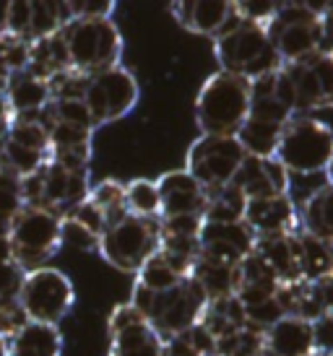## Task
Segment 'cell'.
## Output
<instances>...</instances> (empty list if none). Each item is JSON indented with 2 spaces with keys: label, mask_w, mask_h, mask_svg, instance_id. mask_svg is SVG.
I'll return each mask as SVG.
<instances>
[{
  "label": "cell",
  "mask_w": 333,
  "mask_h": 356,
  "mask_svg": "<svg viewBox=\"0 0 333 356\" xmlns=\"http://www.w3.org/2000/svg\"><path fill=\"white\" fill-rule=\"evenodd\" d=\"M294 91L284 65L250 81V115L247 118L286 125L294 118Z\"/></svg>",
  "instance_id": "2e32d148"
},
{
  "label": "cell",
  "mask_w": 333,
  "mask_h": 356,
  "mask_svg": "<svg viewBox=\"0 0 333 356\" xmlns=\"http://www.w3.org/2000/svg\"><path fill=\"white\" fill-rule=\"evenodd\" d=\"M8 260H13V252H10L8 234H0V263H8Z\"/></svg>",
  "instance_id": "f907efd6"
},
{
  "label": "cell",
  "mask_w": 333,
  "mask_h": 356,
  "mask_svg": "<svg viewBox=\"0 0 333 356\" xmlns=\"http://www.w3.org/2000/svg\"><path fill=\"white\" fill-rule=\"evenodd\" d=\"M70 21L65 3H52V0H31V26L29 42L45 40L58 34Z\"/></svg>",
  "instance_id": "d590c367"
},
{
  "label": "cell",
  "mask_w": 333,
  "mask_h": 356,
  "mask_svg": "<svg viewBox=\"0 0 333 356\" xmlns=\"http://www.w3.org/2000/svg\"><path fill=\"white\" fill-rule=\"evenodd\" d=\"M183 278H187V276H183V273H180V270H177L166 257H162L159 252H154L144 266L138 268L133 286L144 289V291H151V294H159V291H166V289L177 286Z\"/></svg>",
  "instance_id": "e575fe53"
},
{
  "label": "cell",
  "mask_w": 333,
  "mask_h": 356,
  "mask_svg": "<svg viewBox=\"0 0 333 356\" xmlns=\"http://www.w3.org/2000/svg\"><path fill=\"white\" fill-rule=\"evenodd\" d=\"M52 159L47 128L37 118H13L8 136L0 143V169L16 179H26Z\"/></svg>",
  "instance_id": "4fadbf2b"
},
{
  "label": "cell",
  "mask_w": 333,
  "mask_h": 356,
  "mask_svg": "<svg viewBox=\"0 0 333 356\" xmlns=\"http://www.w3.org/2000/svg\"><path fill=\"white\" fill-rule=\"evenodd\" d=\"M315 348L313 323L286 315L263 330L265 356H307Z\"/></svg>",
  "instance_id": "cb8c5ba5"
},
{
  "label": "cell",
  "mask_w": 333,
  "mask_h": 356,
  "mask_svg": "<svg viewBox=\"0 0 333 356\" xmlns=\"http://www.w3.org/2000/svg\"><path fill=\"white\" fill-rule=\"evenodd\" d=\"M247 229L261 237H281V234H297L300 232V211L292 195H276V198L247 200L245 218Z\"/></svg>",
  "instance_id": "ffe728a7"
},
{
  "label": "cell",
  "mask_w": 333,
  "mask_h": 356,
  "mask_svg": "<svg viewBox=\"0 0 333 356\" xmlns=\"http://www.w3.org/2000/svg\"><path fill=\"white\" fill-rule=\"evenodd\" d=\"M13 263L24 270L45 268L63 248V218L52 211L24 206L8 229Z\"/></svg>",
  "instance_id": "52a82bcc"
},
{
  "label": "cell",
  "mask_w": 333,
  "mask_h": 356,
  "mask_svg": "<svg viewBox=\"0 0 333 356\" xmlns=\"http://www.w3.org/2000/svg\"><path fill=\"white\" fill-rule=\"evenodd\" d=\"M19 305L29 323L58 325L76 305V289L73 281L58 268H34L24 276Z\"/></svg>",
  "instance_id": "30bf717a"
},
{
  "label": "cell",
  "mask_w": 333,
  "mask_h": 356,
  "mask_svg": "<svg viewBox=\"0 0 333 356\" xmlns=\"http://www.w3.org/2000/svg\"><path fill=\"white\" fill-rule=\"evenodd\" d=\"M214 58L219 63V70L245 81L281 68V60L268 40L265 26L250 24L240 16L219 37H214Z\"/></svg>",
  "instance_id": "7a4b0ae2"
},
{
  "label": "cell",
  "mask_w": 333,
  "mask_h": 356,
  "mask_svg": "<svg viewBox=\"0 0 333 356\" xmlns=\"http://www.w3.org/2000/svg\"><path fill=\"white\" fill-rule=\"evenodd\" d=\"M261 356H265V354H261Z\"/></svg>",
  "instance_id": "11a10c76"
},
{
  "label": "cell",
  "mask_w": 333,
  "mask_h": 356,
  "mask_svg": "<svg viewBox=\"0 0 333 356\" xmlns=\"http://www.w3.org/2000/svg\"><path fill=\"white\" fill-rule=\"evenodd\" d=\"M157 182L159 218L172 216H201L206 203V190L187 175L185 169H175L162 175Z\"/></svg>",
  "instance_id": "7402d4cb"
},
{
  "label": "cell",
  "mask_w": 333,
  "mask_h": 356,
  "mask_svg": "<svg viewBox=\"0 0 333 356\" xmlns=\"http://www.w3.org/2000/svg\"><path fill=\"white\" fill-rule=\"evenodd\" d=\"M253 252L274 270L279 286H281V284H297V281H302V273H300V255H297V239H294V234L255 239Z\"/></svg>",
  "instance_id": "484cf974"
},
{
  "label": "cell",
  "mask_w": 333,
  "mask_h": 356,
  "mask_svg": "<svg viewBox=\"0 0 333 356\" xmlns=\"http://www.w3.org/2000/svg\"><path fill=\"white\" fill-rule=\"evenodd\" d=\"M10 122H13V112H10L8 102H6V94H3V89H0V143H3V138L8 136Z\"/></svg>",
  "instance_id": "681fc988"
},
{
  "label": "cell",
  "mask_w": 333,
  "mask_h": 356,
  "mask_svg": "<svg viewBox=\"0 0 333 356\" xmlns=\"http://www.w3.org/2000/svg\"><path fill=\"white\" fill-rule=\"evenodd\" d=\"M255 248V234L247 229L245 221L240 224H211L203 221L198 234V255L224 263V266H240Z\"/></svg>",
  "instance_id": "e0dca14e"
},
{
  "label": "cell",
  "mask_w": 333,
  "mask_h": 356,
  "mask_svg": "<svg viewBox=\"0 0 333 356\" xmlns=\"http://www.w3.org/2000/svg\"><path fill=\"white\" fill-rule=\"evenodd\" d=\"M245 151L235 136H198L185 159V172L203 190L229 185L235 179Z\"/></svg>",
  "instance_id": "7c38bea8"
},
{
  "label": "cell",
  "mask_w": 333,
  "mask_h": 356,
  "mask_svg": "<svg viewBox=\"0 0 333 356\" xmlns=\"http://www.w3.org/2000/svg\"><path fill=\"white\" fill-rule=\"evenodd\" d=\"M232 185L240 188V193L247 200L289 195V172L276 159L245 156V161L240 164L235 179H232Z\"/></svg>",
  "instance_id": "603a6c76"
},
{
  "label": "cell",
  "mask_w": 333,
  "mask_h": 356,
  "mask_svg": "<svg viewBox=\"0 0 333 356\" xmlns=\"http://www.w3.org/2000/svg\"><path fill=\"white\" fill-rule=\"evenodd\" d=\"M315 348L333 354V317H320L313 323Z\"/></svg>",
  "instance_id": "bcb514c9"
},
{
  "label": "cell",
  "mask_w": 333,
  "mask_h": 356,
  "mask_svg": "<svg viewBox=\"0 0 333 356\" xmlns=\"http://www.w3.org/2000/svg\"><path fill=\"white\" fill-rule=\"evenodd\" d=\"M88 198L94 200L104 213H107L109 224H118L120 218L127 216L125 208V185L118 179H102L97 185H91Z\"/></svg>",
  "instance_id": "f35d334b"
},
{
  "label": "cell",
  "mask_w": 333,
  "mask_h": 356,
  "mask_svg": "<svg viewBox=\"0 0 333 356\" xmlns=\"http://www.w3.org/2000/svg\"><path fill=\"white\" fill-rule=\"evenodd\" d=\"M320 29H323V52L333 55V3H325L320 13Z\"/></svg>",
  "instance_id": "7dc6e473"
},
{
  "label": "cell",
  "mask_w": 333,
  "mask_h": 356,
  "mask_svg": "<svg viewBox=\"0 0 333 356\" xmlns=\"http://www.w3.org/2000/svg\"><path fill=\"white\" fill-rule=\"evenodd\" d=\"M235 10L240 19L258 24V26H268L279 10V3H235Z\"/></svg>",
  "instance_id": "f6af8a7d"
},
{
  "label": "cell",
  "mask_w": 333,
  "mask_h": 356,
  "mask_svg": "<svg viewBox=\"0 0 333 356\" xmlns=\"http://www.w3.org/2000/svg\"><path fill=\"white\" fill-rule=\"evenodd\" d=\"M323 175H325V179H328V185L333 188V156H331V161H328V167H325Z\"/></svg>",
  "instance_id": "816d5d0a"
},
{
  "label": "cell",
  "mask_w": 333,
  "mask_h": 356,
  "mask_svg": "<svg viewBox=\"0 0 333 356\" xmlns=\"http://www.w3.org/2000/svg\"><path fill=\"white\" fill-rule=\"evenodd\" d=\"M300 232L333 242V188L323 185L307 195L300 208Z\"/></svg>",
  "instance_id": "83f0119b"
},
{
  "label": "cell",
  "mask_w": 333,
  "mask_h": 356,
  "mask_svg": "<svg viewBox=\"0 0 333 356\" xmlns=\"http://www.w3.org/2000/svg\"><path fill=\"white\" fill-rule=\"evenodd\" d=\"M183 29L214 40L237 19L235 0H183L169 6Z\"/></svg>",
  "instance_id": "44dd1931"
},
{
  "label": "cell",
  "mask_w": 333,
  "mask_h": 356,
  "mask_svg": "<svg viewBox=\"0 0 333 356\" xmlns=\"http://www.w3.org/2000/svg\"><path fill=\"white\" fill-rule=\"evenodd\" d=\"M190 278L196 281L201 291L206 294L208 302L214 299L232 297L237 289V266H224V263H214L206 257H196V263L190 268Z\"/></svg>",
  "instance_id": "f546056e"
},
{
  "label": "cell",
  "mask_w": 333,
  "mask_h": 356,
  "mask_svg": "<svg viewBox=\"0 0 333 356\" xmlns=\"http://www.w3.org/2000/svg\"><path fill=\"white\" fill-rule=\"evenodd\" d=\"M91 190L88 169H68L52 161L34 172L31 177L21 179V198L24 206H37L58 213L60 218L70 213Z\"/></svg>",
  "instance_id": "ba28073f"
},
{
  "label": "cell",
  "mask_w": 333,
  "mask_h": 356,
  "mask_svg": "<svg viewBox=\"0 0 333 356\" xmlns=\"http://www.w3.org/2000/svg\"><path fill=\"white\" fill-rule=\"evenodd\" d=\"M198 325L206 327L208 333L219 341V338L229 336V333L247 325L245 309H242V305H240V299L235 294L224 299H214V302H208L203 307V315L198 320Z\"/></svg>",
  "instance_id": "d6a6232c"
},
{
  "label": "cell",
  "mask_w": 333,
  "mask_h": 356,
  "mask_svg": "<svg viewBox=\"0 0 333 356\" xmlns=\"http://www.w3.org/2000/svg\"><path fill=\"white\" fill-rule=\"evenodd\" d=\"M21 208H24L21 179L8 175L6 169H0V234H8L10 224L19 216Z\"/></svg>",
  "instance_id": "ab89813d"
},
{
  "label": "cell",
  "mask_w": 333,
  "mask_h": 356,
  "mask_svg": "<svg viewBox=\"0 0 333 356\" xmlns=\"http://www.w3.org/2000/svg\"><path fill=\"white\" fill-rule=\"evenodd\" d=\"M29 50H31V42L13 37L8 31H0V60L10 70V76L26 70V65H29Z\"/></svg>",
  "instance_id": "60d3db41"
},
{
  "label": "cell",
  "mask_w": 333,
  "mask_h": 356,
  "mask_svg": "<svg viewBox=\"0 0 333 356\" xmlns=\"http://www.w3.org/2000/svg\"><path fill=\"white\" fill-rule=\"evenodd\" d=\"M31 76H37L42 81H52L68 73V55H65V44H63V37L52 34V37H45V40L31 42L29 50V65H26Z\"/></svg>",
  "instance_id": "f1b7e54d"
},
{
  "label": "cell",
  "mask_w": 333,
  "mask_h": 356,
  "mask_svg": "<svg viewBox=\"0 0 333 356\" xmlns=\"http://www.w3.org/2000/svg\"><path fill=\"white\" fill-rule=\"evenodd\" d=\"M162 356H201L196 348L187 343L185 338H172V341H164V351Z\"/></svg>",
  "instance_id": "c3c4849f"
},
{
  "label": "cell",
  "mask_w": 333,
  "mask_h": 356,
  "mask_svg": "<svg viewBox=\"0 0 333 356\" xmlns=\"http://www.w3.org/2000/svg\"><path fill=\"white\" fill-rule=\"evenodd\" d=\"M109 356H162L164 341L130 302L118 305L107 320Z\"/></svg>",
  "instance_id": "9a60e30c"
},
{
  "label": "cell",
  "mask_w": 333,
  "mask_h": 356,
  "mask_svg": "<svg viewBox=\"0 0 333 356\" xmlns=\"http://www.w3.org/2000/svg\"><path fill=\"white\" fill-rule=\"evenodd\" d=\"M323 8L325 6L315 3H279V10L265 31L281 65L300 63L323 52V29H320Z\"/></svg>",
  "instance_id": "8992f818"
},
{
  "label": "cell",
  "mask_w": 333,
  "mask_h": 356,
  "mask_svg": "<svg viewBox=\"0 0 333 356\" xmlns=\"http://www.w3.org/2000/svg\"><path fill=\"white\" fill-rule=\"evenodd\" d=\"M263 354V330L245 325L216 341L214 356H261Z\"/></svg>",
  "instance_id": "74e56055"
},
{
  "label": "cell",
  "mask_w": 333,
  "mask_h": 356,
  "mask_svg": "<svg viewBox=\"0 0 333 356\" xmlns=\"http://www.w3.org/2000/svg\"><path fill=\"white\" fill-rule=\"evenodd\" d=\"M68 68L76 76H94L102 70L118 68L123 60V37L112 19L68 21L60 29Z\"/></svg>",
  "instance_id": "277c9868"
},
{
  "label": "cell",
  "mask_w": 333,
  "mask_h": 356,
  "mask_svg": "<svg viewBox=\"0 0 333 356\" xmlns=\"http://www.w3.org/2000/svg\"><path fill=\"white\" fill-rule=\"evenodd\" d=\"M333 156V128L323 120L294 115L279 136L274 159L289 175H318L325 172Z\"/></svg>",
  "instance_id": "5b68a950"
},
{
  "label": "cell",
  "mask_w": 333,
  "mask_h": 356,
  "mask_svg": "<svg viewBox=\"0 0 333 356\" xmlns=\"http://www.w3.org/2000/svg\"><path fill=\"white\" fill-rule=\"evenodd\" d=\"M307 356H333V354H328V351H320V348H313Z\"/></svg>",
  "instance_id": "db71d44e"
},
{
  "label": "cell",
  "mask_w": 333,
  "mask_h": 356,
  "mask_svg": "<svg viewBox=\"0 0 333 356\" xmlns=\"http://www.w3.org/2000/svg\"><path fill=\"white\" fill-rule=\"evenodd\" d=\"M206 305V294L190 276L183 278L177 286L159 291V294L144 291L138 286H133V294H130V307H136L138 312L146 317L148 325L157 330L162 341L185 336L201 320Z\"/></svg>",
  "instance_id": "6da1fadb"
},
{
  "label": "cell",
  "mask_w": 333,
  "mask_h": 356,
  "mask_svg": "<svg viewBox=\"0 0 333 356\" xmlns=\"http://www.w3.org/2000/svg\"><path fill=\"white\" fill-rule=\"evenodd\" d=\"M6 102H8L13 118H37L42 109L52 102V89L47 81L31 76L29 70L13 73L8 83L3 86Z\"/></svg>",
  "instance_id": "d4e9b609"
},
{
  "label": "cell",
  "mask_w": 333,
  "mask_h": 356,
  "mask_svg": "<svg viewBox=\"0 0 333 356\" xmlns=\"http://www.w3.org/2000/svg\"><path fill=\"white\" fill-rule=\"evenodd\" d=\"M250 115V81L216 70L196 97V122L201 136H235Z\"/></svg>",
  "instance_id": "3957f363"
},
{
  "label": "cell",
  "mask_w": 333,
  "mask_h": 356,
  "mask_svg": "<svg viewBox=\"0 0 333 356\" xmlns=\"http://www.w3.org/2000/svg\"><path fill=\"white\" fill-rule=\"evenodd\" d=\"M242 309H245L247 325L258 327V330H265V327H271L274 323H279L281 317H286V312L281 309V305H279L276 297L263 299V302H258V305L242 307Z\"/></svg>",
  "instance_id": "ee69618b"
},
{
  "label": "cell",
  "mask_w": 333,
  "mask_h": 356,
  "mask_svg": "<svg viewBox=\"0 0 333 356\" xmlns=\"http://www.w3.org/2000/svg\"><path fill=\"white\" fill-rule=\"evenodd\" d=\"M138 97H141V89H138L136 76L123 65L86 76L81 89V102L86 104L88 115L94 120V128L118 122L130 115L138 104Z\"/></svg>",
  "instance_id": "8fae6325"
},
{
  "label": "cell",
  "mask_w": 333,
  "mask_h": 356,
  "mask_svg": "<svg viewBox=\"0 0 333 356\" xmlns=\"http://www.w3.org/2000/svg\"><path fill=\"white\" fill-rule=\"evenodd\" d=\"M97 250L104 257V263L136 276L138 268L159 250V218H141L127 213L99 237Z\"/></svg>",
  "instance_id": "9c48e42d"
},
{
  "label": "cell",
  "mask_w": 333,
  "mask_h": 356,
  "mask_svg": "<svg viewBox=\"0 0 333 356\" xmlns=\"http://www.w3.org/2000/svg\"><path fill=\"white\" fill-rule=\"evenodd\" d=\"M8 356H63V333L58 325L26 323L8 338Z\"/></svg>",
  "instance_id": "4316f807"
},
{
  "label": "cell",
  "mask_w": 333,
  "mask_h": 356,
  "mask_svg": "<svg viewBox=\"0 0 333 356\" xmlns=\"http://www.w3.org/2000/svg\"><path fill=\"white\" fill-rule=\"evenodd\" d=\"M284 70L292 81L297 115L333 107V55L318 52L300 63H286Z\"/></svg>",
  "instance_id": "5bb4252c"
},
{
  "label": "cell",
  "mask_w": 333,
  "mask_h": 356,
  "mask_svg": "<svg viewBox=\"0 0 333 356\" xmlns=\"http://www.w3.org/2000/svg\"><path fill=\"white\" fill-rule=\"evenodd\" d=\"M0 356H8V343H6L3 336H0Z\"/></svg>",
  "instance_id": "f5cc1de1"
},
{
  "label": "cell",
  "mask_w": 333,
  "mask_h": 356,
  "mask_svg": "<svg viewBox=\"0 0 333 356\" xmlns=\"http://www.w3.org/2000/svg\"><path fill=\"white\" fill-rule=\"evenodd\" d=\"M276 299L286 315L315 323L320 317H333V273L318 281H297L281 284L276 289Z\"/></svg>",
  "instance_id": "ac0fdd59"
},
{
  "label": "cell",
  "mask_w": 333,
  "mask_h": 356,
  "mask_svg": "<svg viewBox=\"0 0 333 356\" xmlns=\"http://www.w3.org/2000/svg\"><path fill=\"white\" fill-rule=\"evenodd\" d=\"M203 227L201 216H172L159 218V255L166 257L172 266L190 276V268L198 257V234Z\"/></svg>",
  "instance_id": "d6986e66"
},
{
  "label": "cell",
  "mask_w": 333,
  "mask_h": 356,
  "mask_svg": "<svg viewBox=\"0 0 333 356\" xmlns=\"http://www.w3.org/2000/svg\"><path fill=\"white\" fill-rule=\"evenodd\" d=\"M297 255H300V273L302 281H318L333 273V242L318 239L313 234L297 232Z\"/></svg>",
  "instance_id": "1f68e13d"
},
{
  "label": "cell",
  "mask_w": 333,
  "mask_h": 356,
  "mask_svg": "<svg viewBox=\"0 0 333 356\" xmlns=\"http://www.w3.org/2000/svg\"><path fill=\"white\" fill-rule=\"evenodd\" d=\"M24 276H26V270L19 263H13V260L0 263V309L19 305Z\"/></svg>",
  "instance_id": "b9f144b4"
},
{
  "label": "cell",
  "mask_w": 333,
  "mask_h": 356,
  "mask_svg": "<svg viewBox=\"0 0 333 356\" xmlns=\"http://www.w3.org/2000/svg\"><path fill=\"white\" fill-rule=\"evenodd\" d=\"M245 208L247 198L240 193V188L229 182L222 188L206 190V203H203L201 218L211 224H240L245 218Z\"/></svg>",
  "instance_id": "4dcf8cb0"
},
{
  "label": "cell",
  "mask_w": 333,
  "mask_h": 356,
  "mask_svg": "<svg viewBox=\"0 0 333 356\" xmlns=\"http://www.w3.org/2000/svg\"><path fill=\"white\" fill-rule=\"evenodd\" d=\"M125 208L130 216L159 218V193L154 179H130L125 182Z\"/></svg>",
  "instance_id": "8d00e7d4"
},
{
  "label": "cell",
  "mask_w": 333,
  "mask_h": 356,
  "mask_svg": "<svg viewBox=\"0 0 333 356\" xmlns=\"http://www.w3.org/2000/svg\"><path fill=\"white\" fill-rule=\"evenodd\" d=\"M65 8L70 21H102L112 19L118 6L112 0H65Z\"/></svg>",
  "instance_id": "7bdbcfd3"
},
{
  "label": "cell",
  "mask_w": 333,
  "mask_h": 356,
  "mask_svg": "<svg viewBox=\"0 0 333 356\" xmlns=\"http://www.w3.org/2000/svg\"><path fill=\"white\" fill-rule=\"evenodd\" d=\"M284 125H274V122H263V120L247 118L240 130L235 133L237 143L242 146L245 156L255 159H274L276 146H279V136H281Z\"/></svg>",
  "instance_id": "836d02e7"
}]
</instances>
